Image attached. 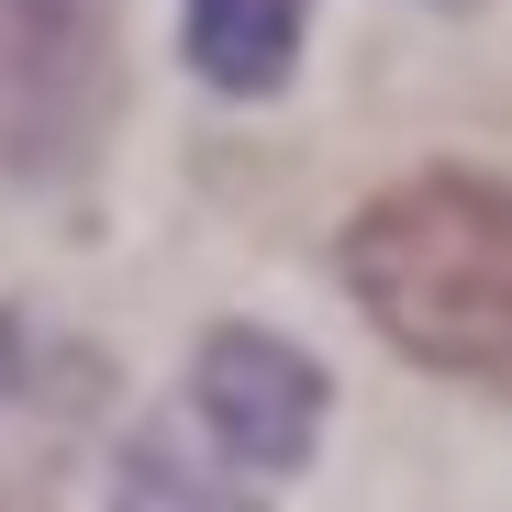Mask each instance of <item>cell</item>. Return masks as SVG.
I'll return each instance as SVG.
<instances>
[{
  "label": "cell",
  "instance_id": "3957f363",
  "mask_svg": "<svg viewBox=\"0 0 512 512\" xmlns=\"http://www.w3.org/2000/svg\"><path fill=\"white\" fill-rule=\"evenodd\" d=\"M190 390H201V423H212V446H223L234 468H268V479H279V468H301L312 435H323V368H312L301 346H279V334H256V323L201 334Z\"/></svg>",
  "mask_w": 512,
  "mask_h": 512
},
{
  "label": "cell",
  "instance_id": "277c9868",
  "mask_svg": "<svg viewBox=\"0 0 512 512\" xmlns=\"http://www.w3.org/2000/svg\"><path fill=\"white\" fill-rule=\"evenodd\" d=\"M301 56V0H190V67L234 101H268Z\"/></svg>",
  "mask_w": 512,
  "mask_h": 512
},
{
  "label": "cell",
  "instance_id": "52a82bcc",
  "mask_svg": "<svg viewBox=\"0 0 512 512\" xmlns=\"http://www.w3.org/2000/svg\"><path fill=\"white\" fill-rule=\"evenodd\" d=\"M0 512H45V479H34V468H12V457H0Z\"/></svg>",
  "mask_w": 512,
  "mask_h": 512
},
{
  "label": "cell",
  "instance_id": "5b68a950",
  "mask_svg": "<svg viewBox=\"0 0 512 512\" xmlns=\"http://www.w3.org/2000/svg\"><path fill=\"white\" fill-rule=\"evenodd\" d=\"M112 512H245V490L212 479L179 435H134L123 446V479H112Z\"/></svg>",
  "mask_w": 512,
  "mask_h": 512
},
{
  "label": "cell",
  "instance_id": "8992f818",
  "mask_svg": "<svg viewBox=\"0 0 512 512\" xmlns=\"http://www.w3.org/2000/svg\"><path fill=\"white\" fill-rule=\"evenodd\" d=\"M0 401H45V412H90L101 401V357L45 346L23 312H0Z\"/></svg>",
  "mask_w": 512,
  "mask_h": 512
},
{
  "label": "cell",
  "instance_id": "6da1fadb",
  "mask_svg": "<svg viewBox=\"0 0 512 512\" xmlns=\"http://www.w3.org/2000/svg\"><path fill=\"white\" fill-rule=\"evenodd\" d=\"M357 312L435 379L512 401V190L479 167H423L379 190L334 245Z\"/></svg>",
  "mask_w": 512,
  "mask_h": 512
},
{
  "label": "cell",
  "instance_id": "7a4b0ae2",
  "mask_svg": "<svg viewBox=\"0 0 512 512\" xmlns=\"http://www.w3.org/2000/svg\"><path fill=\"white\" fill-rule=\"evenodd\" d=\"M123 112L112 0H0V179L67 190L90 179Z\"/></svg>",
  "mask_w": 512,
  "mask_h": 512
}]
</instances>
